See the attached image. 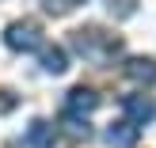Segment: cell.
<instances>
[{
    "label": "cell",
    "mask_w": 156,
    "mask_h": 148,
    "mask_svg": "<svg viewBox=\"0 0 156 148\" xmlns=\"http://www.w3.org/2000/svg\"><path fill=\"white\" fill-rule=\"evenodd\" d=\"M73 50L91 65H107V61H114V53H122V38L107 34L99 27H80L73 30Z\"/></svg>",
    "instance_id": "cell-1"
},
{
    "label": "cell",
    "mask_w": 156,
    "mask_h": 148,
    "mask_svg": "<svg viewBox=\"0 0 156 148\" xmlns=\"http://www.w3.org/2000/svg\"><path fill=\"white\" fill-rule=\"evenodd\" d=\"M4 46L15 53H30V50H46L42 46V27L34 19H15L4 27Z\"/></svg>",
    "instance_id": "cell-2"
},
{
    "label": "cell",
    "mask_w": 156,
    "mask_h": 148,
    "mask_svg": "<svg viewBox=\"0 0 156 148\" xmlns=\"http://www.w3.org/2000/svg\"><path fill=\"white\" fill-rule=\"evenodd\" d=\"M99 106V95L91 88H84V84H76L73 91L65 95V118H80V122H88V114Z\"/></svg>",
    "instance_id": "cell-3"
},
{
    "label": "cell",
    "mask_w": 156,
    "mask_h": 148,
    "mask_svg": "<svg viewBox=\"0 0 156 148\" xmlns=\"http://www.w3.org/2000/svg\"><path fill=\"white\" fill-rule=\"evenodd\" d=\"M122 110H126V118L133 122V126H149V118L156 114V106H152L149 95L133 91V95H122Z\"/></svg>",
    "instance_id": "cell-4"
},
{
    "label": "cell",
    "mask_w": 156,
    "mask_h": 148,
    "mask_svg": "<svg viewBox=\"0 0 156 148\" xmlns=\"http://www.w3.org/2000/svg\"><path fill=\"white\" fill-rule=\"evenodd\" d=\"M23 141H27V148H53L57 144V126L46 122V118H34L27 126V137Z\"/></svg>",
    "instance_id": "cell-5"
},
{
    "label": "cell",
    "mask_w": 156,
    "mask_h": 148,
    "mask_svg": "<svg viewBox=\"0 0 156 148\" xmlns=\"http://www.w3.org/2000/svg\"><path fill=\"white\" fill-rule=\"evenodd\" d=\"M137 137H141V126H133L129 118L122 122H111V129H107V141H111L114 148H133Z\"/></svg>",
    "instance_id": "cell-6"
},
{
    "label": "cell",
    "mask_w": 156,
    "mask_h": 148,
    "mask_svg": "<svg viewBox=\"0 0 156 148\" xmlns=\"http://www.w3.org/2000/svg\"><path fill=\"white\" fill-rule=\"evenodd\" d=\"M122 72H126L133 84H152L156 80V61L152 57H129L126 65H122Z\"/></svg>",
    "instance_id": "cell-7"
},
{
    "label": "cell",
    "mask_w": 156,
    "mask_h": 148,
    "mask_svg": "<svg viewBox=\"0 0 156 148\" xmlns=\"http://www.w3.org/2000/svg\"><path fill=\"white\" fill-rule=\"evenodd\" d=\"M42 68L50 76H61L69 68V53L61 50V46H46V50H42Z\"/></svg>",
    "instance_id": "cell-8"
},
{
    "label": "cell",
    "mask_w": 156,
    "mask_h": 148,
    "mask_svg": "<svg viewBox=\"0 0 156 148\" xmlns=\"http://www.w3.org/2000/svg\"><path fill=\"white\" fill-rule=\"evenodd\" d=\"M107 12L114 15V19H129V15L137 12V0H103Z\"/></svg>",
    "instance_id": "cell-9"
},
{
    "label": "cell",
    "mask_w": 156,
    "mask_h": 148,
    "mask_svg": "<svg viewBox=\"0 0 156 148\" xmlns=\"http://www.w3.org/2000/svg\"><path fill=\"white\" fill-rule=\"evenodd\" d=\"M76 4H84V0H42V8L50 15H65V12H73Z\"/></svg>",
    "instance_id": "cell-10"
},
{
    "label": "cell",
    "mask_w": 156,
    "mask_h": 148,
    "mask_svg": "<svg viewBox=\"0 0 156 148\" xmlns=\"http://www.w3.org/2000/svg\"><path fill=\"white\" fill-rule=\"evenodd\" d=\"M65 129H69V137H76V141H80V137L88 141V137H91V126L80 122V118H65Z\"/></svg>",
    "instance_id": "cell-11"
},
{
    "label": "cell",
    "mask_w": 156,
    "mask_h": 148,
    "mask_svg": "<svg viewBox=\"0 0 156 148\" xmlns=\"http://www.w3.org/2000/svg\"><path fill=\"white\" fill-rule=\"evenodd\" d=\"M12 106H15V95H12V91H0V114L12 110Z\"/></svg>",
    "instance_id": "cell-12"
}]
</instances>
